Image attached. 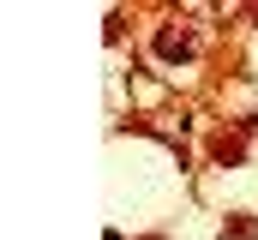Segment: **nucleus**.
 <instances>
[{"mask_svg":"<svg viewBox=\"0 0 258 240\" xmlns=\"http://www.w3.org/2000/svg\"><path fill=\"white\" fill-rule=\"evenodd\" d=\"M222 240H252V222H234V228H222Z\"/></svg>","mask_w":258,"mask_h":240,"instance_id":"obj_1","label":"nucleus"}]
</instances>
